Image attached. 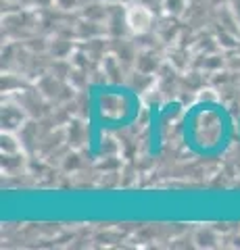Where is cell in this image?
Listing matches in <instances>:
<instances>
[{
  "label": "cell",
  "mask_w": 240,
  "mask_h": 250,
  "mask_svg": "<svg viewBox=\"0 0 240 250\" xmlns=\"http://www.w3.org/2000/svg\"><path fill=\"white\" fill-rule=\"evenodd\" d=\"M126 21L134 34H146L153 25V13L144 4H131L126 11Z\"/></svg>",
  "instance_id": "6da1fadb"
}]
</instances>
